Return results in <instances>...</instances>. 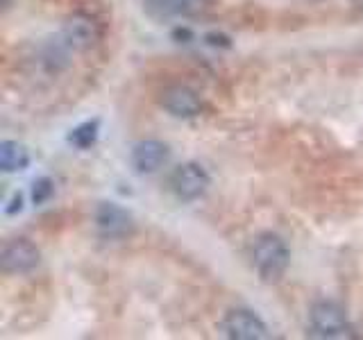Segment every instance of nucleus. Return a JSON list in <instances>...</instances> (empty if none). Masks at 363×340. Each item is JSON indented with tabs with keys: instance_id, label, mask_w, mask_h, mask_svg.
Wrapping results in <instances>:
<instances>
[{
	"instance_id": "nucleus-9",
	"label": "nucleus",
	"mask_w": 363,
	"mask_h": 340,
	"mask_svg": "<svg viewBox=\"0 0 363 340\" xmlns=\"http://www.w3.org/2000/svg\"><path fill=\"white\" fill-rule=\"evenodd\" d=\"M64 39L75 50H86L100 39L98 23L86 14H73L64 26Z\"/></svg>"
},
{
	"instance_id": "nucleus-5",
	"label": "nucleus",
	"mask_w": 363,
	"mask_h": 340,
	"mask_svg": "<svg viewBox=\"0 0 363 340\" xmlns=\"http://www.w3.org/2000/svg\"><path fill=\"white\" fill-rule=\"evenodd\" d=\"M223 332L227 338L234 340H264L268 338V327L259 315L245 309H234L225 315Z\"/></svg>"
},
{
	"instance_id": "nucleus-13",
	"label": "nucleus",
	"mask_w": 363,
	"mask_h": 340,
	"mask_svg": "<svg viewBox=\"0 0 363 340\" xmlns=\"http://www.w3.org/2000/svg\"><path fill=\"white\" fill-rule=\"evenodd\" d=\"M55 193V186H52V181L48 177H41L34 181V188H32V200L34 204H43L45 200H48L50 196Z\"/></svg>"
},
{
	"instance_id": "nucleus-4",
	"label": "nucleus",
	"mask_w": 363,
	"mask_h": 340,
	"mask_svg": "<svg viewBox=\"0 0 363 340\" xmlns=\"http://www.w3.org/2000/svg\"><path fill=\"white\" fill-rule=\"evenodd\" d=\"M39 261H41L39 247L30 243L28 238H14L0 252V266H3V272H7V275L30 272L39 266Z\"/></svg>"
},
{
	"instance_id": "nucleus-2",
	"label": "nucleus",
	"mask_w": 363,
	"mask_h": 340,
	"mask_svg": "<svg viewBox=\"0 0 363 340\" xmlns=\"http://www.w3.org/2000/svg\"><path fill=\"white\" fill-rule=\"evenodd\" d=\"M311 329L320 338H350L352 329L345 311L336 302L320 300L311 306Z\"/></svg>"
},
{
	"instance_id": "nucleus-7",
	"label": "nucleus",
	"mask_w": 363,
	"mask_h": 340,
	"mask_svg": "<svg viewBox=\"0 0 363 340\" xmlns=\"http://www.w3.org/2000/svg\"><path fill=\"white\" fill-rule=\"evenodd\" d=\"M132 215L116 207V204L105 202L100 204L98 211H96V227L98 232L105 236V238H123L132 232Z\"/></svg>"
},
{
	"instance_id": "nucleus-12",
	"label": "nucleus",
	"mask_w": 363,
	"mask_h": 340,
	"mask_svg": "<svg viewBox=\"0 0 363 340\" xmlns=\"http://www.w3.org/2000/svg\"><path fill=\"white\" fill-rule=\"evenodd\" d=\"M68 141H71L75 147H79V150H86V147H91V145L98 141V120L82 123L79 128H75L71 132Z\"/></svg>"
},
{
	"instance_id": "nucleus-1",
	"label": "nucleus",
	"mask_w": 363,
	"mask_h": 340,
	"mask_svg": "<svg viewBox=\"0 0 363 340\" xmlns=\"http://www.w3.org/2000/svg\"><path fill=\"white\" fill-rule=\"evenodd\" d=\"M289 247L286 243L281 241L277 234H259L252 243V266L259 272V277L268 281V283H275L284 277V272L289 268Z\"/></svg>"
},
{
	"instance_id": "nucleus-6",
	"label": "nucleus",
	"mask_w": 363,
	"mask_h": 340,
	"mask_svg": "<svg viewBox=\"0 0 363 340\" xmlns=\"http://www.w3.org/2000/svg\"><path fill=\"white\" fill-rule=\"evenodd\" d=\"M170 150L168 145L157 141V139H145L139 141L132 147V166L139 175H152L159 168L168 164Z\"/></svg>"
},
{
	"instance_id": "nucleus-11",
	"label": "nucleus",
	"mask_w": 363,
	"mask_h": 340,
	"mask_svg": "<svg viewBox=\"0 0 363 340\" xmlns=\"http://www.w3.org/2000/svg\"><path fill=\"white\" fill-rule=\"evenodd\" d=\"M30 164V154L28 150L16 141H3L0 143V168L5 173H18V170H26Z\"/></svg>"
},
{
	"instance_id": "nucleus-8",
	"label": "nucleus",
	"mask_w": 363,
	"mask_h": 340,
	"mask_svg": "<svg viewBox=\"0 0 363 340\" xmlns=\"http://www.w3.org/2000/svg\"><path fill=\"white\" fill-rule=\"evenodd\" d=\"M162 107L175 118H193L202 111V100L189 86H170L162 96Z\"/></svg>"
},
{
	"instance_id": "nucleus-10",
	"label": "nucleus",
	"mask_w": 363,
	"mask_h": 340,
	"mask_svg": "<svg viewBox=\"0 0 363 340\" xmlns=\"http://www.w3.org/2000/svg\"><path fill=\"white\" fill-rule=\"evenodd\" d=\"M145 9L157 18L198 16L207 9L209 0H143Z\"/></svg>"
},
{
	"instance_id": "nucleus-3",
	"label": "nucleus",
	"mask_w": 363,
	"mask_h": 340,
	"mask_svg": "<svg viewBox=\"0 0 363 340\" xmlns=\"http://www.w3.org/2000/svg\"><path fill=\"white\" fill-rule=\"evenodd\" d=\"M211 177L200 164H182L170 175V188L179 200H198L209 188Z\"/></svg>"
}]
</instances>
